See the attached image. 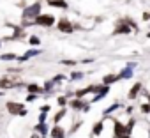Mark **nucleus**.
Returning <instances> with one entry per match:
<instances>
[{
	"label": "nucleus",
	"mask_w": 150,
	"mask_h": 138,
	"mask_svg": "<svg viewBox=\"0 0 150 138\" xmlns=\"http://www.w3.org/2000/svg\"><path fill=\"white\" fill-rule=\"evenodd\" d=\"M139 90H141V83H136V85H134V87H132V89L129 90L127 97H129V99H134V97L138 96V92H139Z\"/></svg>",
	"instance_id": "1a4fd4ad"
},
{
	"label": "nucleus",
	"mask_w": 150,
	"mask_h": 138,
	"mask_svg": "<svg viewBox=\"0 0 150 138\" xmlns=\"http://www.w3.org/2000/svg\"><path fill=\"white\" fill-rule=\"evenodd\" d=\"M78 78H81V73H74L72 75V80H78Z\"/></svg>",
	"instance_id": "5701e85b"
},
{
	"label": "nucleus",
	"mask_w": 150,
	"mask_h": 138,
	"mask_svg": "<svg viewBox=\"0 0 150 138\" xmlns=\"http://www.w3.org/2000/svg\"><path fill=\"white\" fill-rule=\"evenodd\" d=\"M148 101H150V96H148Z\"/></svg>",
	"instance_id": "cd10ccee"
},
{
	"label": "nucleus",
	"mask_w": 150,
	"mask_h": 138,
	"mask_svg": "<svg viewBox=\"0 0 150 138\" xmlns=\"http://www.w3.org/2000/svg\"><path fill=\"white\" fill-rule=\"evenodd\" d=\"M141 112L148 113V112H150V105H143V106H141Z\"/></svg>",
	"instance_id": "aec40b11"
},
{
	"label": "nucleus",
	"mask_w": 150,
	"mask_h": 138,
	"mask_svg": "<svg viewBox=\"0 0 150 138\" xmlns=\"http://www.w3.org/2000/svg\"><path fill=\"white\" fill-rule=\"evenodd\" d=\"M34 55H39V51H37V50H32V51H27V53H25L23 57H20L18 60H20V62H25V60H28V58H30V57H34Z\"/></svg>",
	"instance_id": "9b49d317"
},
{
	"label": "nucleus",
	"mask_w": 150,
	"mask_h": 138,
	"mask_svg": "<svg viewBox=\"0 0 150 138\" xmlns=\"http://www.w3.org/2000/svg\"><path fill=\"white\" fill-rule=\"evenodd\" d=\"M118 80V76H115V75H108V76H104V85L108 87L110 83H113V82H117Z\"/></svg>",
	"instance_id": "f8f14e48"
},
{
	"label": "nucleus",
	"mask_w": 150,
	"mask_h": 138,
	"mask_svg": "<svg viewBox=\"0 0 150 138\" xmlns=\"http://www.w3.org/2000/svg\"><path fill=\"white\" fill-rule=\"evenodd\" d=\"M57 27H58V30L64 32V34H71V32H72V25H71V21H69L67 18H62V20L57 23Z\"/></svg>",
	"instance_id": "7ed1b4c3"
},
{
	"label": "nucleus",
	"mask_w": 150,
	"mask_h": 138,
	"mask_svg": "<svg viewBox=\"0 0 150 138\" xmlns=\"http://www.w3.org/2000/svg\"><path fill=\"white\" fill-rule=\"evenodd\" d=\"M35 23L37 25H42V27H51L53 23H55V18L51 16V14H39L37 18H35Z\"/></svg>",
	"instance_id": "f03ea898"
},
{
	"label": "nucleus",
	"mask_w": 150,
	"mask_h": 138,
	"mask_svg": "<svg viewBox=\"0 0 150 138\" xmlns=\"http://www.w3.org/2000/svg\"><path fill=\"white\" fill-rule=\"evenodd\" d=\"M148 37H150V32H148Z\"/></svg>",
	"instance_id": "bb28decb"
},
{
	"label": "nucleus",
	"mask_w": 150,
	"mask_h": 138,
	"mask_svg": "<svg viewBox=\"0 0 150 138\" xmlns=\"http://www.w3.org/2000/svg\"><path fill=\"white\" fill-rule=\"evenodd\" d=\"M64 136H65V133H64V129H62V127L55 126V127L51 129V138H64Z\"/></svg>",
	"instance_id": "423d86ee"
},
{
	"label": "nucleus",
	"mask_w": 150,
	"mask_h": 138,
	"mask_svg": "<svg viewBox=\"0 0 150 138\" xmlns=\"http://www.w3.org/2000/svg\"><path fill=\"white\" fill-rule=\"evenodd\" d=\"M143 20H150V13H145L143 14Z\"/></svg>",
	"instance_id": "393cba45"
},
{
	"label": "nucleus",
	"mask_w": 150,
	"mask_h": 138,
	"mask_svg": "<svg viewBox=\"0 0 150 138\" xmlns=\"http://www.w3.org/2000/svg\"><path fill=\"white\" fill-rule=\"evenodd\" d=\"M27 89H28V92H34V94H37V92H42V89H41V87H37V85H34V83H32V85H28Z\"/></svg>",
	"instance_id": "4468645a"
},
{
	"label": "nucleus",
	"mask_w": 150,
	"mask_h": 138,
	"mask_svg": "<svg viewBox=\"0 0 150 138\" xmlns=\"http://www.w3.org/2000/svg\"><path fill=\"white\" fill-rule=\"evenodd\" d=\"M131 76H132V69H129V67L120 73V78H131Z\"/></svg>",
	"instance_id": "ddd939ff"
},
{
	"label": "nucleus",
	"mask_w": 150,
	"mask_h": 138,
	"mask_svg": "<svg viewBox=\"0 0 150 138\" xmlns=\"http://www.w3.org/2000/svg\"><path fill=\"white\" fill-rule=\"evenodd\" d=\"M35 131L41 133V134H46V133H48V127H46V124H39V126L35 127Z\"/></svg>",
	"instance_id": "2eb2a0df"
},
{
	"label": "nucleus",
	"mask_w": 150,
	"mask_h": 138,
	"mask_svg": "<svg viewBox=\"0 0 150 138\" xmlns=\"http://www.w3.org/2000/svg\"><path fill=\"white\" fill-rule=\"evenodd\" d=\"M71 106H72V108H76V110H78V108H85V105H83L80 99H76V101H71Z\"/></svg>",
	"instance_id": "dca6fc26"
},
{
	"label": "nucleus",
	"mask_w": 150,
	"mask_h": 138,
	"mask_svg": "<svg viewBox=\"0 0 150 138\" xmlns=\"http://www.w3.org/2000/svg\"><path fill=\"white\" fill-rule=\"evenodd\" d=\"M115 136H117V138L127 136V134H125V126H122L118 120H115Z\"/></svg>",
	"instance_id": "39448f33"
},
{
	"label": "nucleus",
	"mask_w": 150,
	"mask_h": 138,
	"mask_svg": "<svg viewBox=\"0 0 150 138\" xmlns=\"http://www.w3.org/2000/svg\"><path fill=\"white\" fill-rule=\"evenodd\" d=\"M64 115H65V110H60V112L57 113V117H55V122H58V120H60V119H62Z\"/></svg>",
	"instance_id": "a211bd4d"
},
{
	"label": "nucleus",
	"mask_w": 150,
	"mask_h": 138,
	"mask_svg": "<svg viewBox=\"0 0 150 138\" xmlns=\"http://www.w3.org/2000/svg\"><path fill=\"white\" fill-rule=\"evenodd\" d=\"M118 106H120V105H118V103H117V105H113V106H110V108H108V110H106V113H110V112H113V110H117V108H118Z\"/></svg>",
	"instance_id": "6ab92c4d"
},
{
	"label": "nucleus",
	"mask_w": 150,
	"mask_h": 138,
	"mask_svg": "<svg viewBox=\"0 0 150 138\" xmlns=\"http://www.w3.org/2000/svg\"><path fill=\"white\" fill-rule=\"evenodd\" d=\"M11 87H14V80H11V78L0 80V89H11Z\"/></svg>",
	"instance_id": "0eeeda50"
},
{
	"label": "nucleus",
	"mask_w": 150,
	"mask_h": 138,
	"mask_svg": "<svg viewBox=\"0 0 150 138\" xmlns=\"http://www.w3.org/2000/svg\"><path fill=\"white\" fill-rule=\"evenodd\" d=\"M148 138H150V136H148Z\"/></svg>",
	"instance_id": "c85d7f7f"
},
{
	"label": "nucleus",
	"mask_w": 150,
	"mask_h": 138,
	"mask_svg": "<svg viewBox=\"0 0 150 138\" xmlns=\"http://www.w3.org/2000/svg\"><path fill=\"white\" fill-rule=\"evenodd\" d=\"M48 4H50V6H53V7L67 9V4H65V0H48Z\"/></svg>",
	"instance_id": "6e6552de"
},
{
	"label": "nucleus",
	"mask_w": 150,
	"mask_h": 138,
	"mask_svg": "<svg viewBox=\"0 0 150 138\" xmlns=\"http://www.w3.org/2000/svg\"><path fill=\"white\" fill-rule=\"evenodd\" d=\"M103 129H104V122H97V124L92 127V134H96V136H97V134H101V133H103Z\"/></svg>",
	"instance_id": "9d476101"
},
{
	"label": "nucleus",
	"mask_w": 150,
	"mask_h": 138,
	"mask_svg": "<svg viewBox=\"0 0 150 138\" xmlns=\"http://www.w3.org/2000/svg\"><path fill=\"white\" fill-rule=\"evenodd\" d=\"M39 11H41V4H32L30 7L25 9L23 18H37L39 16Z\"/></svg>",
	"instance_id": "f257e3e1"
},
{
	"label": "nucleus",
	"mask_w": 150,
	"mask_h": 138,
	"mask_svg": "<svg viewBox=\"0 0 150 138\" xmlns=\"http://www.w3.org/2000/svg\"><path fill=\"white\" fill-rule=\"evenodd\" d=\"M30 44H39V39L37 37H30Z\"/></svg>",
	"instance_id": "412c9836"
},
{
	"label": "nucleus",
	"mask_w": 150,
	"mask_h": 138,
	"mask_svg": "<svg viewBox=\"0 0 150 138\" xmlns=\"http://www.w3.org/2000/svg\"><path fill=\"white\" fill-rule=\"evenodd\" d=\"M58 105L64 106V105H65V97H58Z\"/></svg>",
	"instance_id": "4be33fe9"
},
{
	"label": "nucleus",
	"mask_w": 150,
	"mask_h": 138,
	"mask_svg": "<svg viewBox=\"0 0 150 138\" xmlns=\"http://www.w3.org/2000/svg\"><path fill=\"white\" fill-rule=\"evenodd\" d=\"M0 60H16V55L14 53H6V55L0 57Z\"/></svg>",
	"instance_id": "f3484780"
},
{
	"label": "nucleus",
	"mask_w": 150,
	"mask_h": 138,
	"mask_svg": "<svg viewBox=\"0 0 150 138\" xmlns=\"http://www.w3.org/2000/svg\"><path fill=\"white\" fill-rule=\"evenodd\" d=\"M64 64H67V65H72V64H74V60H64Z\"/></svg>",
	"instance_id": "b1692460"
},
{
	"label": "nucleus",
	"mask_w": 150,
	"mask_h": 138,
	"mask_svg": "<svg viewBox=\"0 0 150 138\" xmlns=\"http://www.w3.org/2000/svg\"><path fill=\"white\" fill-rule=\"evenodd\" d=\"M7 110L11 113H14V115H25L27 113L23 105H20V103H7Z\"/></svg>",
	"instance_id": "20e7f679"
},
{
	"label": "nucleus",
	"mask_w": 150,
	"mask_h": 138,
	"mask_svg": "<svg viewBox=\"0 0 150 138\" xmlns=\"http://www.w3.org/2000/svg\"><path fill=\"white\" fill-rule=\"evenodd\" d=\"M122 138H131V136H122Z\"/></svg>",
	"instance_id": "a878e982"
}]
</instances>
